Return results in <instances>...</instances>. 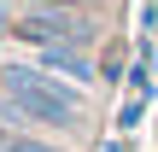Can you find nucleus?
I'll list each match as a JSON object with an SVG mask.
<instances>
[{
    "label": "nucleus",
    "mask_w": 158,
    "mask_h": 152,
    "mask_svg": "<svg viewBox=\"0 0 158 152\" xmlns=\"http://www.w3.org/2000/svg\"><path fill=\"white\" fill-rule=\"evenodd\" d=\"M0 123L12 129H35V135H59V141H82L94 123L88 88L53 76L35 59H6L0 64Z\"/></svg>",
    "instance_id": "1"
},
{
    "label": "nucleus",
    "mask_w": 158,
    "mask_h": 152,
    "mask_svg": "<svg viewBox=\"0 0 158 152\" xmlns=\"http://www.w3.org/2000/svg\"><path fill=\"white\" fill-rule=\"evenodd\" d=\"M6 35H12V41H23V47H47V41H82V47H100V35H106V12L23 0Z\"/></svg>",
    "instance_id": "2"
},
{
    "label": "nucleus",
    "mask_w": 158,
    "mask_h": 152,
    "mask_svg": "<svg viewBox=\"0 0 158 152\" xmlns=\"http://www.w3.org/2000/svg\"><path fill=\"white\" fill-rule=\"evenodd\" d=\"M29 59L47 64L53 76L76 82V88H100L106 82V70L94 64V47H82V41H47V47H29Z\"/></svg>",
    "instance_id": "3"
},
{
    "label": "nucleus",
    "mask_w": 158,
    "mask_h": 152,
    "mask_svg": "<svg viewBox=\"0 0 158 152\" xmlns=\"http://www.w3.org/2000/svg\"><path fill=\"white\" fill-rule=\"evenodd\" d=\"M0 152H76V146L59 141V135H35V129H12V123H0Z\"/></svg>",
    "instance_id": "4"
},
{
    "label": "nucleus",
    "mask_w": 158,
    "mask_h": 152,
    "mask_svg": "<svg viewBox=\"0 0 158 152\" xmlns=\"http://www.w3.org/2000/svg\"><path fill=\"white\" fill-rule=\"evenodd\" d=\"M141 111H147V94H129V100H123V111H117V129L129 135V129L141 123Z\"/></svg>",
    "instance_id": "5"
},
{
    "label": "nucleus",
    "mask_w": 158,
    "mask_h": 152,
    "mask_svg": "<svg viewBox=\"0 0 158 152\" xmlns=\"http://www.w3.org/2000/svg\"><path fill=\"white\" fill-rule=\"evenodd\" d=\"M41 6H82V12H106V0H41Z\"/></svg>",
    "instance_id": "6"
},
{
    "label": "nucleus",
    "mask_w": 158,
    "mask_h": 152,
    "mask_svg": "<svg viewBox=\"0 0 158 152\" xmlns=\"http://www.w3.org/2000/svg\"><path fill=\"white\" fill-rule=\"evenodd\" d=\"M106 152H129V141H106Z\"/></svg>",
    "instance_id": "7"
}]
</instances>
